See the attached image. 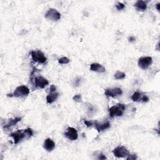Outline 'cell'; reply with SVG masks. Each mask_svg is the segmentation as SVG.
<instances>
[{
	"instance_id": "1",
	"label": "cell",
	"mask_w": 160,
	"mask_h": 160,
	"mask_svg": "<svg viewBox=\"0 0 160 160\" xmlns=\"http://www.w3.org/2000/svg\"><path fill=\"white\" fill-rule=\"evenodd\" d=\"M33 135V130L31 128H26V129L18 130L16 132L12 133L10 135V136L13 138L14 143L18 144L24 139H28L31 138Z\"/></svg>"
},
{
	"instance_id": "2",
	"label": "cell",
	"mask_w": 160,
	"mask_h": 160,
	"mask_svg": "<svg viewBox=\"0 0 160 160\" xmlns=\"http://www.w3.org/2000/svg\"><path fill=\"white\" fill-rule=\"evenodd\" d=\"M126 107L123 104H117L115 106H113L110 108H109V116L111 118L121 116L123 115L124 111H125Z\"/></svg>"
},
{
	"instance_id": "3",
	"label": "cell",
	"mask_w": 160,
	"mask_h": 160,
	"mask_svg": "<svg viewBox=\"0 0 160 160\" xmlns=\"http://www.w3.org/2000/svg\"><path fill=\"white\" fill-rule=\"evenodd\" d=\"M29 93H30V89L24 85H21L15 89L13 94V96L16 98L23 97L28 95H29Z\"/></svg>"
},
{
	"instance_id": "4",
	"label": "cell",
	"mask_w": 160,
	"mask_h": 160,
	"mask_svg": "<svg viewBox=\"0 0 160 160\" xmlns=\"http://www.w3.org/2000/svg\"><path fill=\"white\" fill-rule=\"evenodd\" d=\"M153 63V58L150 56L141 57L138 60L139 67L142 70H147Z\"/></svg>"
},
{
	"instance_id": "5",
	"label": "cell",
	"mask_w": 160,
	"mask_h": 160,
	"mask_svg": "<svg viewBox=\"0 0 160 160\" xmlns=\"http://www.w3.org/2000/svg\"><path fill=\"white\" fill-rule=\"evenodd\" d=\"M31 55L33 60L35 62L43 64L46 61V58L43 53L40 50L32 51L31 52Z\"/></svg>"
},
{
	"instance_id": "6",
	"label": "cell",
	"mask_w": 160,
	"mask_h": 160,
	"mask_svg": "<svg viewBox=\"0 0 160 160\" xmlns=\"http://www.w3.org/2000/svg\"><path fill=\"white\" fill-rule=\"evenodd\" d=\"M44 16L46 18L48 19V20L53 21H58L61 18V14L56 10V9L50 8L46 11Z\"/></svg>"
},
{
	"instance_id": "7",
	"label": "cell",
	"mask_w": 160,
	"mask_h": 160,
	"mask_svg": "<svg viewBox=\"0 0 160 160\" xmlns=\"http://www.w3.org/2000/svg\"><path fill=\"white\" fill-rule=\"evenodd\" d=\"M113 153L115 156L117 158H126L129 155L128 149L123 146L116 148L113 151Z\"/></svg>"
},
{
	"instance_id": "8",
	"label": "cell",
	"mask_w": 160,
	"mask_h": 160,
	"mask_svg": "<svg viewBox=\"0 0 160 160\" xmlns=\"http://www.w3.org/2000/svg\"><path fill=\"white\" fill-rule=\"evenodd\" d=\"M131 100L135 102L146 103L149 101L148 97L139 91H135L131 96Z\"/></svg>"
},
{
	"instance_id": "9",
	"label": "cell",
	"mask_w": 160,
	"mask_h": 160,
	"mask_svg": "<svg viewBox=\"0 0 160 160\" xmlns=\"http://www.w3.org/2000/svg\"><path fill=\"white\" fill-rule=\"evenodd\" d=\"M67 130V132L64 133L66 138L71 141H74L78 139V134L76 129L72 127H68Z\"/></svg>"
},
{
	"instance_id": "10",
	"label": "cell",
	"mask_w": 160,
	"mask_h": 160,
	"mask_svg": "<svg viewBox=\"0 0 160 160\" xmlns=\"http://www.w3.org/2000/svg\"><path fill=\"white\" fill-rule=\"evenodd\" d=\"M123 94V91L121 88H115L105 90V95L108 97H117Z\"/></svg>"
},
{
	"instance_id": "11",
	"label": "cell",
	"mask_w": 160,
	"mask_h": 160,
	"mask_svg": "<svg viewBox=\"0 0 160 160\" xmlns=\"http://www.w3.org/2000/svg\"><path fill=\"white\" fill-rule=\"evenodd\" d=\"M49 84L48 81L43 77H38L34 78V86L36 88H40L41 89L44 88Z\"/></svg>"
},
{
	"instance_id": "12",
	"label": "cell",
	"mask_w": 160,
	"mask_h": 160,
	"mask_svg": "<svg viewBox=\"0 0 160 160\" xmlns=\"http://www.w3.org/2000/svg\"><path fill=\"white\" fill-rule=\"evenodd\" d=\"M94 125H95L96 129L98 131V133H100L101 131H103L105 129L109 128L111 126L109 121H106L103 123H99L98 122L95 121V123H94Z\"/></svg>"
},
{
	"instance_id": "13",
	"label": "cell",
	"mask_w": 160,
	"mask_h": 160,
	"mask_svg": "<svg viewBox=\"0 0 160 160\" xmlns=\"http://www.w3.org/2000/svg\"><path fill=\"white\" fill-rule=\"evenodd\" d=\"M43 148L46 151L51 152L55 148V143L51 138H47L44 142Z\"/></svg>"
},
{
	"instance_id": "14",
	"label": "cell",
	"mask_w": 160,
	"mask_h": 160,
	"mask_svg": "<svg viewBox=\"0 0 160 160\" xmlns=\"http://www.w3.org/2000/svg\"><path fill=\"white\" fill-rule=\"evenodd\" d=\"M90 70L92 71H95L98 73H105V68L103 67V65L99 64V63H93L90 66Z\"/></svg>"
},
{
	"instance_id": "15",
	"label": "cell",
	"mask_w": 160,
	"mask_h": 160,
	"mask_svg": "<svg viewBox=\"0 0 160 160\" xmlns=\"http://www.w3.org/2000/svg\"><path fill=\"white\" fill-rule=\"evenodd\" d=\"M135 7L136 8L138 11H144L147 9L148 5L147 2L145 1H142V0H139L135 4Z\"/></svg>"
},
{
	"instance_id": "16",
	"label": "cell",
	"mask_w": 160,
	"mask_h": 160,
	"mask_svg": "<svg viewBox=\"0 0 160 160\" xmlns=\"http://www.w3.org/2000/svg\"><path fill=\"white\" fill-rule=\"evenodd\" d=\"M59 94L57 92H50L49 95L46 96V102L48 104H51L58 99Z\"/></svg>"
},
{
	"instance_id": "17",
	"label": "cell",
	"mask_w": 160,
	"mask_h": 160,
	"mask_svg": "<svg viewBox=\"0 0 160 160\" xmlns=\"http://www.w3.org/2000/svg\"><path fill=\"white\" fill-rule=\"evenodd\" d=\"M21 120V117H16L14 119H10L6 125H5L4 128L5 129H9L11 127L15 126V125H16L18 122H20Z\"/></svg>"
},
{
	"instance_id": "18",
	"label": "cell",
	"mask_w": 160,
	"mask_h": 160,
	"mask_svg": "<svg viewBox=\"0 0 160 160\" xmlns=\"http://www.w3.org/2000/svg\"><path fill=\"white\" fill-rule=\"evenodd\" d=\"M126 77V74L125 73L118 71L115 74V78L116 80H123Z\"/></svg>"
},
{
	"instance_id": "19",
	"label": "cell",
	"mask_w": 160,
	"mask_h": 160,
	"mask_svg": "<svg viewBox=\"0 0 160 160\" xmlns=\"http://www.w3.org/2000/svg\"><path fill=\"white\" fill-rule=\"evenodd\" d=\"M70 59H68L67 57H62L61 58L58 60V63L60 64H68L70 63Z\"/></svg>"
},
{
	"instance_id": "20",
	"label": "cell",
	"mask_w": 160,
	"mask_h": 160,
	"mask_svg": "<svg viewBox=\"0 0 160 160\" xmlns=\"http://www.w3.org/2000/svg\"><path fill=\"white\" fill-rule=\"evenodd\" d=\"M73 100L78 103H81L82 102V97L81 95H77L73 97Z\"/></svg>"
},
{
	"instance_id": "21",
	"label": "cell",
	"mask_w": 160,
	"mask_h": 160,
	"mask_svg": "<svg viewBox=\"0 0 160 160\" xmlns=\"http://www.w3.org/2000/svg\"><path fill=\"white\" fill-rule=\"evenodd\" d=\"M125 7V5L123 3H118L116 5V8L118 9V10H122V9H123Z\"/></svg>"
},
{
	"instance_id": "22",
	"label": "cell",
	"mask_w": 160,
	"mask_h": 160,
	"mask_svg": "<svg viewBox=\"0 0 160 160\" xmlns=\"http://www.w3.org/2000/svg\"><path fill=\"white\" fill-rule=\"evenodd\" d=\"M138 158L137 156L136 155H129L127 157H126V159L127 160H135L136 159Z\"/></svg>"
},
{
	"instance_id": "23",
	"label": "cell",
	"mask_w": 160,
	"mask_h": 160,
	"mask_svg": "<svg viewBox=\"0 0 160 160\" xmlns=\"http://www.w3.org/2000/svg\"><path fill=\"white\" fill-rule=\"evenodd\" d=\"M84 124L86 125V126H87L88 128H89V127H91V126H92L94 125V123H93L92 121H87V120H84Z\"/></svg>"
},
{
	"instance_id": "24",
	"label": "cell",
	"mask_w": 160,
	"mask_h": 160,
	"mask_svg": "<svg viewBox=\"0 0 160 160\" xmlns=\"http://www.w3.org/2000/svg\"><path fill=\"white\" fill-rule=\"evenodd\" d=\"M50 92H55L56 90V88L54 85L52 84V85H51V87H50Z\"/></svg>"
},
{
	"instance_id": "25",
	"label": "cell",
	"mask_w": 160,
	"mask_h": 160,
	"mask_svg": "<svg viewBox=\"0 0 160 160\" xmlns=\"http://www.w3.org/2000/svg\"><path fill=\"white\" fill-rule=\"evenodd\" d=\"M135 40H136L134 36H130V37H129V38H128V41H129V42H131V43H132V42L135 41Z\"/></svg>"
},
{
	"instance_id": "26",
	"label": "cell",
	"mask_w": 160,
	"mask_h": 160,
	"mask_svg": "<svg viewBox=\"0 0 160 160\" xmlns=\"http://www.w3.org/2000/svg\"><path fill=\"white\" fill-rule=\"evenodd\" d=\"M98 158L99 159H106L107 158L105 156V155H104L103 154L101 153V154L99 155V156H98Z\"/></svg>"
},
{
	"instance_id": "27",
	"label": "cell",
	"mask_w": 160,
	"mask_h": 160,
	"mask_svg": "<svg viewBox=\"0 0 160 160\" xmlns=\"http://www.w3.org/2000/svg\"><path fill=\"white\" fill-rule=\"evenodd\" d=\"M159 5H160V3H157V4L156 5V9H157V10H158V11H159Z\"/></svg>"
}]
</instances>
